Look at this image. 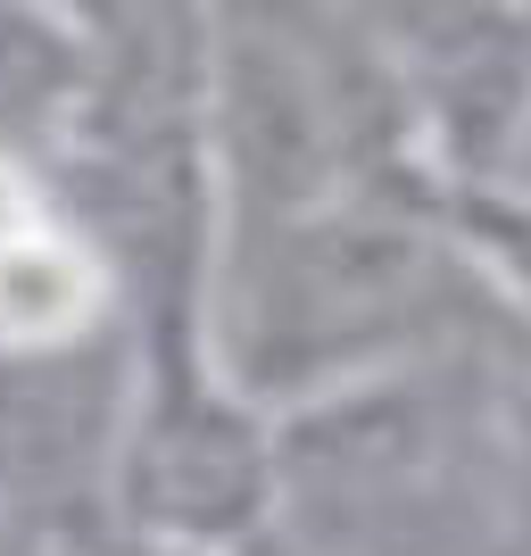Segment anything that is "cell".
Masks as SVG:
<instances>
[{
  "label": "cell",
  "mask_w": 531,
  "mask_h": 556,
  "mask_svg": "<svg viewBox=\"0 0 531 556\" xmlns=\"http://www.w3.org/2000/svg\"><path fill=\"white\" fill-rule=\"evenodd\" d=\"M282 498L275 416L208 366L200 332L134 349L92 482V523L175 556H266Z\"/></svg>",
  "instance_id": "cell-2"
},
{
  "label": "cell",
  "mask_w": 531,
  "mask_h": 556,
  "mask_svg": "<svg viewBox=\"0 0 531 556\" xmlns=\"http://www.w3.org/2000/svg\"><path fill=\"white\" fill-rule=\"evenodd\" d=\"M498 191H515V200H531V134H523V150H515V175Z\"/></svg>",
  "instance_id": "cell-7"
},
{
  "label": "cell",
  "mask_w": 531,
  "mask_h": 556,
  "mask_svg": "<svg viewBox=\"0 0 531 556\" xmlns=\"http://www.w3.org/2000/svg\"><path fill=\"white\" fill-rule=\"evenodd\" d=\"M498 325L432 184H374L291 225L208 232L200 349L266 416L482 349Z\"/></svg>",
  "instance_id": "cell-1"
},
{
  "label": "cell",
  "mask_w": 531,
  "mask_h": 556,
  "mask_svg": "<svg viewBox=\"0 0 531 556\" xmlns=\"http://www.w3.org/2000/svg\"><path fill=\"white\" fill-rule=\"evenodd\" d=\"M448 216H457V241H465V257H473L482 291L498 300V316L531 341V200H515V191H473V200H448Z\"/></svg>",
  "instance_id": "cell-5"
},
{
  "label": "cell",
  "mask_w": 531,
  "mask_h": 556,
  "mask_svg": "<svg viewBox=\"0 0 531 556\" xmlns=\"http://www.w3.org/2000/svg\"><path fill=\"white\" fill-rule=\"evenodd\" d=\"M84 84V9H0V150L50 159Z\"/></svg>",
  "instance_id": "cell-4"
},
{
  "label": "cell",
  "mask_w": 531,
  "mask_h": 556,
  "mask_svg": "<svg viewBox=\"0 0 531 556\" xmlns=\"http://www.w3.org/2000/svg\"><path fill=\"white\" fill-rule=\"evenodd\" d=\"M17 556H50V540H34V548H17Z\"/></svg>",
  "instance_id": "cell-8"
},
{
  "label": "cell",
  "mask_w": 531,
  "mask_h": 556,
  "mask_svg": "<svg viewBox=\"0 0 531 556\" xmlns=\"http://www.w3.org/2000/svg\"><path fill=\"white\" fill-rule=\"evenodd\" d=\"M34 540H42V532H34V523H25V515L9 507V498H0V556H17V548H34Z\"/></svg>",
  "instance_id": "cell-6"
},
{
  "label": "cell",
  "mask_w": 531,
  "mask_h": 556,
  "mask_svg": "<svg viewBox=\"0 0 531 556\" xmlns=\"http://www.w3.org/2000/svg\"><path fill=\"white\" fill-rule=\"evenodd\" d=\"M366 25L432 191H498L531 134V9H407Z\"/></svg>",
  "instance_id": "cell-3"
}]
</instances>
